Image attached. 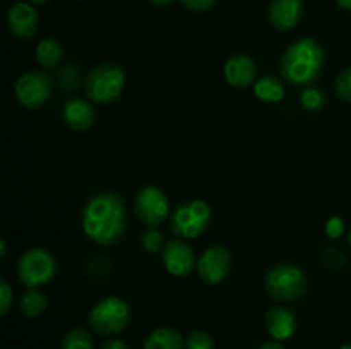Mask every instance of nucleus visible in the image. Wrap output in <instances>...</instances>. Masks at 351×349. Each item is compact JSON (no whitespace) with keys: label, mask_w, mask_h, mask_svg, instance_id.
Listing matches in <instances>:
<instances>
[{"label":"nucleus","mask_w":351,"mask_h":349,"mask_svg":"<svg viewBox=\"0 0 351 349\" xmlns=\"http://www.w3.org/2000/svg\"><path fill=\"white\" fill-rule=\"evenodd\" d=\"M307 289L305 272L295 263H276L266 274V291L278 303L297 301Z\"/></svg>","instance_id":"obj_5"},{"label":"nucleus","mask_w":351,"mask_h":349,"mask_svg":"<svg viewBox=\"0 0 351 349\" xmlns=\"http://www.w3.org/2000/svg\"><path fill=\"white\" fill-rule=\"evenodd\" d=\"M99 349H132L129 344H125L123 341H120V339H108V341L103 342L101 346H99Z\"/></svg>","instance_id":"obj_31"},{"label":"nucleus","mask_w":351,"mask_h":349,"mask_svg":"<svg viewBox=\"0 0 351 349\" xmlns=\"http://www.w3.org/2000/svg\"><path fill=\"white\" fill-rule=\"evenodd\" d=\"M324 229H326V235H328L329 238L338 240L341 238L343 233H345V221H343L341 218H338V216H335V218L328 219Z\"/></svg>","instance_id":"obj_28"},{"label":"nucleus","mask_w":351,"mask_h":349,"mask_svg":"<svg viewBox=\"0 0 351 349\" xmlns=\"http://www.w3.org/2000/svg\"><path fill=\"white\" fill-rule=\"evenodd\" d=\"M336 3H338L341 9L345 10H351V0H336Z\"/></svg>","instance_id":"obj_33"},{"label":"nucleus","mask_w":351,"mask_h":349,"mask_svg":"<svg viewBox=\"0 0 351 349\" xmlns=\"http://www.w3.org/2000/svg\"><path fill=\"white\" fill-rule=\"evenodd\" d=\"M322 263H324L328 269H341L346 263V255L338 250L336 246H326L324 252H322Z\"/></svg>","instance_id":"obj_25"},{"label":"nucleus","mask_w":351,"mask_h":349,"mask_svg":"<svg viewBox=\"0 0 351 349\" xmlns=\"http://www.w3.org/2000/svg\"><path fill=\"white\" fill-rule=\"evenodd\" d=\"M51 91H53L51 79L43 70L26 72L17 79L16 86H14L17 101L27 109H38L47 105Z\"/></svg>","instance_id":"obj_9"},{"label":"nucleus","mask_w":351,"mask_h":349,"mask_svg":"<svg viewBox=\"0 0 351 349\" xmlns=\"http://www.w3.org/2000/svg\"><path fill=\"white\" fill-rule=\"evenodd\" d=\"M5 253H7V243L5 240H2V242H0V257H5Z\"/></svg>","instance_id":"obj_35"},{"label":"nucleus","mask_w":351,"mask_h":349,"mask_svg":"<svg viewBox=\"0 0 351 349\" xmlns=\"http://www.w3.org/2000/svg\"><path fill=\"white\" fill-rule=\"evenodd\" d=\"M81 224L86 236L98 245H113L123 235L127 226L125 205L113 192L95 194L84 204Z\"/></svg>","instance_id":"obj_1"},{"label":"nucleus","mask_w":351,"mask_h":349,"mask_svg":"<svg viewBox=\"0 0 351 349\" xmlns=\"http://www.w3.org/2000/svg\"><path fill=\"white\" fill-rule=\"evenodd\" d=\"M302 12H304L302 0H271L267 17L276 29L290 31L300 23Z\"/></svg>","instance_id":"obj_15"},{"label":"nucleus","mask_w":351,"mask_h":349,"mask_svg":"<svg viewBox=\"0 0 351 349\" xmlns=\"http://www.w3.org/2000/svg\"><path fill=\"white\" fill-rule=\"evenodd\" d=\"M259 349H287V348H285V346L281 344V342H278V341H269V342H264V344L261 346Z\"/></svg>","instance_id":"obj_32"},{"label":"nucleus","mask_w":351,"mask_h":349,"mask_svg":"<svg viewBox=\"0 0 351 349\" xmlns=\"http://www.w3.org/2000/svg\"><path fill=\"white\" fill-rule=\"evenodd\" d=\"M215 341L211 334L204 331H194L185 337V349H213Z\"/></svg>","instance_id":"obj_24"},{"label":"nucleus","mask_w":351,"mask_h":349,"mask_svg":"<svg viewBox=\"0 0 351 349\" xmlns=\"http://www.w3.org/2000/svg\"><path fill=\"white\" fill-rule=\"evenodd\" d=\"M254 94L263 103H280L285 98V86L274 75H264L254 84Z\"/></svg>","instance_id":"obj_19"},{"label":"nucleus","mask_w":351,"mask_h":349,"mask_svg":"<svg viewBox=\"0 0 351 349\" xmlns=\"http://www.w3.org/2000/svg\"><path fill=\"white\" fill-rule=\"evenodd\" d=\"M144 349H185V337L173 327H158L147 335Z\"/></svg>","instance_id":"obj_17"},{"label":"nucleus","mask_w":351,"mask_h":349,"mask_svg":"<svg viewBox=\"0 0 351 349\" xmlns=\"http://www.w3.org/2000/svg\"><path fill=\"white\" fill-rule=\"evenodd\" d=\"M31 3H36V5H43V3H47V0H29Z\"/></svg>","instance_id":"obj_36"},{"label":"nucleus","mask_w":351,"mask_h":349,"mask_svg":"<svg viewBox=\"0 0 351 349\" xmlns=\"http://www.w3.org/2000/svg\"><path fill=\"white\" fill-rule=\"evenodd\" d=\"M300 103L308 112H321L326 105V94L319 88H307L300 96Z\"/></svg>","instance_id":"obj_22"},{"label":"nucleus","mask_w":351,"mask_h":349,"mask_svg":"<svg viewBox=\"0 0 351 349\" xmlns=\"http://www.w3.org/2000/svg\"><path fill=\"white\" fill-rule=\"evenodd\" d=\"M197 272L206 284L223 283L232 270V253L223 245H211L197 259Z\"/></svg>","instance_id":"obj_10"},{"label":"nucleus","mask_w":351,"mask_h":349,"mask_svg":"<svg viewBox=\"0 0 351 349\" xmlns=\"http://www.w3.org/2000/svg\"><path fill=\"white\" fill-rule=\"evenodd\" d=\"M38 24H40V16H38L33 3H14L9 9V14H7L9 33L17 40H29L31 36H34Z\"/></svg>","instance_id":"obj_12"},{"label":"nucleus","mask_w":351,"mask_h":349,"mask_svg":"<svg viewBox=\"0 0 351 349\" xmlns=\"http://www.w3.org/2000/svg\"><path fill=\"white\" fill-rule=\"evenodd\" d=\"M58 77H60V86L64 89H74L75 86H77V70H75L72 65H69V75H67V70L62 68Z\"/></svg>","instance_id":"obj_29"},{"label":"nucleus","mask_w":351,"mask_h":349,"mask_svg":"<svg viewBox=\"0 0 351 349\" xmlns=\"http://www.w3.org/2000/svg\"><path fill=\"white\" fill-rule=\"evenodd\" d=\"M62 118H64L65 125L74 132H86L95 125L96 109L89 99L72 98L65 101Z\"/></svg>","instance_id":"obj_14"},{"label":"nucleus","mask_w":351,"mask_h":349,"mask_svg":"<svg viewBox=\"0 0 351 349\" xmlns=\"http://www.w3.org/2000/svg\"><path fill=\"white\" fill-rule=\"evenodd\" d=\"M62 55H64V50H62V44L57 38L47 36L41 41H38L34 57H36L38 65L41 68H47V70L57 68L62 60Z\"/></svg>","instance_id":"obj_18"},{"label":"nucleus","mask_w":351,"mask_h":349,"mask_svg":"<svg viewBox=\"0 0 351 349\" xmlns=\"http://www.w3.org/2000/svg\"><path fill=\"white\" fill-rule=\"evenodd\" d=\"M266 328L271 337L278 342L288 341L297 332V318L293 311L288 310L287 307H271L266 313Z\"/></svg>","instance_id":"obj_16"},{"label":"nucleus","mask_w":351,"mask_h":349,"mask_svg":"<svg viewBox=\"0 0 351 349\" xmlns=\"http://www.w3.org/2000/svg\"><path fill=\"white\" fill-rule=\"evenodd\" d=\"M134 211L137 219L147 228H158L170 216V202L160 187L144 185L134 197Z\"/></svg>","instance_id":"obj_8"},{"label":"nucleus","mask_w":351,"mask_h":349,"mask_svg":"<svg viewBox=\"0 0 351 349\" xmlns=\"http://www.w3.org/2000/svg\"><path fill=\"white\" fill-rule=\"evenodd\" d=\"M62 349H93V335L88 328L74 327L64 335Z\"/></svg>","instance_id":"obj_21"},{"label":"nucleus","mask_w":351,"mask_h":349,"mask_svg":"<svg viewBox=\"0 0 351 349\" xmlns=\"http://www.w3.org/2000/svg\"><path fill=\"white\" fill-rule=\"evenodd\" d=\"M57 259L53 253L40 246L26 250L16 263L17 279L26 287L45 286L57 276Z\"/></svg>","instance_id":"obj_6"},{"label":"nucleus","mask_w":351,"mask_h":349,"mask_svg":"<svg viewBox=\"0 0 351 349\" xmlns=\"http://www.w3.org/2000/svg\"><path fill=\"white\" fill-rule=\"evenodd\" d=\"M226 82L232 88L247 89L257 81V65L252 57L245 53H235L225 62L223 67Z\"/></svg>","instance_id":"obj_13"},{"label":"nucleus","mask_w":351,"mask_h":349,"mask_svg":"<svg viewBox=\"0 0 351 349\" xmlns=\"http://www.w3.org/2000/svg\"><path fill=\"white\" fill-rule=\"evenodd\" d=\"M21 313L27 318H36L47 310V296L40 287H27L19 300Z\"/></svg>","instance_id":"obj_20"},{"label":"nucleus","mask_w":351,"mask_h":349,"mask_svg":"<svg viewBox=\"0 0 351 349\" xmlns=\"http://www.w3.org/2000/svg\"><path fill=\"white\" fill-rule=\"evenodd\" d=\"M335 91L339 98L351 103V67L339 72L335 81Z\"/></svg>","instance_id":"obj_26"},{"label":"nucleus","mask_w":351,"mask_h":349,"mask_svg":"<svg viewBox=\"0 0 351 349\" xmlns=\"http://www.w3.org/2000/svg\"><path fill=\"white\" fill-rule=\"evenodd\" d=\"M132 318L130 305L120 296H106L93 305L88 315V325L99 335H117L125 331Z\"/></svg>","instance_id":"obj_4"},{"label":"nucleus","mask_w":351,"mask_h":349,"mask_svg":"<svg viewBox=\"0 0 351 349\" xmlns=\"http://www.w3.org/2000/svg\"><path fill=\"white\" fill-rule=\"evenodd\" d=\"M324 64V50L314 38H300L287 47L280 60V72L291 86H307L317 79Z\"/></svg>","instance_id":"obj_2"},{"label":"nucleus","mask_w":351,"mask_h":349,"mask_svg":"<svg viewBox=\"0 0 351 349\" xmlns=\"http://www.w3.org/2000/svg\"><path fill=\"white\" fill-rule=\"evenodd\" d=\"M161 260H163V266L168 274L175 277L189 276L192 269L197 266L194 250L184 240H170L165 243L163 250H161Z\"/></svg>","instance_id":"obj_11"},{"label":"nucleus","mask_w":351,"mask_h":349,"mask_svg":"<svg viewBox=\"0 0 351 349\" xmlns=\"http://www.w3.org/2000/svg\"><path fill=\"white\" fill-rule=\"evenodd\" d=\"M141 246L146 253H156L160 250H163L165 242H163V235L161 231H158L156 228H147L141 233Z\"/></svg>","instance_id":"obj_23"},{"label":"nucleus","mask_w":351,"mask_h":349,"mask_svg":"<svg viewBox=\"0 0 351 349\" xmlns=\"http://www.w3.org/2000/svg\"><path fill=\"white\" fill-rule=\"evenodd\" d=\"M151 3H153V5H158V7H165V5H168V3H171L173 2V0H149Z\"/></svg>","instance_id":"obj_34"},{"label":"nucleus","mask_w":351,"mask_h":349,"mask_svg":"<svg viewBox=\"0 0 351 349\" xmlns=\"http://www.w3.org/2000/svg\"><path fill=\"white\" fill-rule=\"evenodd\" d=\"M211 222V207L206 201L194 198L178 205L170 218V228L173 235L182 240L197 238L208 229Z\"/></svg>","instance_id":"obj_7"},{"label":"nucleus","mask_w":351,"mask_h":349,"mask_svg":"<svg viewBox=\"0 0 351 349\" xmlns=\"http://www.w3.org/2000/svg\"><path fill=\"white\" fill-rule=\"evenodd\" d=\"M14 301V289L5 279L0 281V315H7Z\"/></svg>","instance_id":"obj_27"},{"label":"nucleus","mask_w":351,"mask_h":349,"mask_svg":"<svg viewBox=\"0 0 351 349\" xmlns=\"http://www.w3.org/2000/svg\"><path fill=\"white\" fill-rule=\"evenodd\" d=\"M346 243H348L350 248H351V229L348 231V236H346Z\"/></svg>","instance_id":"obj_37"},{"label":"nucleus","mask_w":351,"mask_h":349,"mask_svg":"<svg viewBox=\"0 0 351 349\" xmlns=\"http://www.w3.org/2000/svg\"><path fill=\"white\" fill-rule=\"evenodd\" d=\"M187 9L194 10V12H204V10L211 9L215 5L216 0H180Z\"/></svg>","instance_id":"obj_30"},{"label":"nucleus","mask_w":351,"mask_h":349,"mask_svg":"<svg viewBox=\"0 0 351 349\" xmlns=\"http://www.w3.org/2000/svg\"><path fill=\"white\" fill-rule=\"evenodd\" d=\"M339 349H351V344H343Z\"/></svg>","instance_id":"obj_38"},{"label":"nucleus","mask_w":351,"mask_h":349,"mask_svg":"<svg viewBox=\"0 0 351 349\" xmlns=\"http://www.w3.org/2000/svg\"><path fill=\"white\" fill-rule=\"evenodd\" d=\"M125 88V72L112 62H103L89 70L84 81V91L89 101L108 105L120 98Z\"/></svg>","instance_id":"obj_3"}]
</instances>
